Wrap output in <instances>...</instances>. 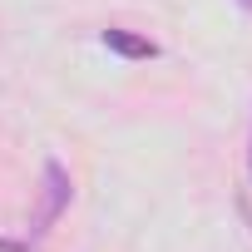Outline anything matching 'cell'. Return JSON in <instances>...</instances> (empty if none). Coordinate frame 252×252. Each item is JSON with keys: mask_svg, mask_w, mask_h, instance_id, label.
Listing matches in <instances>:
<instances>
[{"mask_svg": "<svg viewBox=\"0 0 252 252\" xmlns=\"http://www.w3.org/2000/svg\"><path fill=\"white\" fill-rule=\"evenodd\" d=\"M99 40H104V50H114V55H124V60H154V55H158V45H154L149 35L124 30V25H109Z\"/></svg>", "mask_w": 252, "mask_h": 252, "instance_id": "2", "label": "cell"}, {"mask_svg": "<svg viewBox=\"0 0 252 252\" xmlns=\"http://www.w3.org/2000/svg\"><path fill=\"white\" fill-rule=\"evenodd\" d=\"M247 173H252V144H247Z\"/></svg>", "mask_w": 252, "mask_h": 252, "instance_id": "5", "label": "cell"}, {"mask_svg": "<svg viewBox=\"0 0 252 252\" xmlns=\"http://www.w3.org/2000/svg\"><path fill=\"white\" fill-rule=\"evenodd\" d=\"M69 198H74L69 168H64L60 158H45V168H40V208H35V218H30V247L60 222V213L69 208Z\"/></svg>", "mask_w": 252, "mask_h": 252, "instance_id": "1", "label": "cell"}, {"mask_svg": "<svg viewBox=\"0 0 252 252\" xmlns=\"http://www.w3.org/2000/svg\"><path fill=\"white\" fill-rule=\"evenodd\" d=\"M237 5H242V10H247V15H252V0H237Z\"/></svg>", "mask_w": 252, "mask_h": 252, "instance_id": "4", "label": "cell"}, {"mask_svg": "<svg viewBox=\"0 0 252 252\" xmlns=\"http://www.w3.org/2000/svg\"><path fill=\"white\" fill-rule=\"evenodd\" d=\"M0 252H30V242H15V237H0Z\"/></svg>", "mask_w": 252, "mask_h": 252, "instance_id": "3", "label": "cell"}]
</instances>
